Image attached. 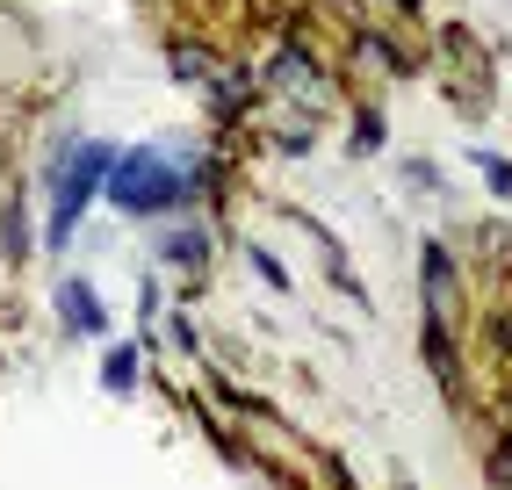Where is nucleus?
I'll list each match as a JSON object with an SVG mask.
<instances>
[{
	"mask_svg": "<svg viewBox=\"0 0 512 490\" xmlns=\"http://www.w3.org/2000/svg\"><path fill=\"white\" fill-rule=\"evenodd\" d=\"M484 173H491V188H498V195H512V166H505V159H484Z\"/></svg>",
	"mask_w": 512,
	"mask_h": 490,
	"instance_id": "5",
	"label": "nucleus"
},
{
	"mask_svg": "<svg viewBox=\"0 0 512 490\" xmlns=\"http://www.w3.org/2000/svg\"><path fill=\"white\" fill-rule=\"evenodd\" d=\"M58 303H65V325H73V332H101V310H94V289L87 282H65Z\"/></svg>",
	"mask_w": 512,
	"mask_h": 490,
	"instance_id": "3",
	"label": "nucleus"
},
{
	"mask_svg": "<svg viewBox=\"0 0 512 490\" xmlns=\"http://www.w3.org/2000/svg\"><path fill=\"white\" fill-rule=\"evenodd\" d=\"M166 260L195 267V260H202V231H181V238H166Z\"/></svg>",
	"mask_w": 512,
	"mask_h": 490,
	"instance_id": "4",
	"label": "nucleus"
},
{
	"mask_svg": "<svg viewBox=\"0 0 512 490\" xmlns=\"http://www.w3.org/2000/svg\"><path fill=\"white\" fill-rule=\"evenodd\" d=\"M188 188H195V173H188V166H174L166 152H123V159L109 166V202H116V209H130V217L174 209V202H188Z\"/></svg>",
	"mask_w": 512,
	"mask_h": 490,
	"instance_id": "1",
	"label": "nucleus"
},
{
	"mask_svg": "<svg viewBox=\"0 0 512 490\" xmlns=\"http://www.w3.org/2000/svg\"><path fill=\"white\" fill-rule=\"evenodd\" d=\"M116 166V152L109 145H73L58 159V209H51V238H65L80 224V209H87V195H94V181Z\"/></svg>",
	"mask_w": 512,
	"mask_h": 490,
	"instance_id": "2",
	"label": "nucleus"
}]
</instances>
